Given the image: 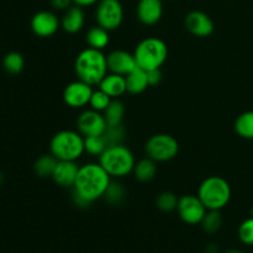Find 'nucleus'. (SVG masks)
I'll list each match as a JSON object with an SVG mask.
<instances>
[{
	"label": "nucleus",
	"instance_id": "nucleus-37",
	"mask_svg": "<svg viewBox=\"0 0 253 253\" xmlns=\"http://www.w3.org/2000/svg\"><path fill=\"white\" fill-rule=\"evenodd\" d=\"M225 253H244V252L240 251V250H229V251H226Z\"/></svg>",
	"mask_w": 253,
	"mask_h": 253
},
{
	"label": "nucleus",
	"instance_id": "nucleus-30",
	"mask_svg": "<svg viewBox=\"0 0 253 253\" xmlns=\"http://www.w3.org/2000/svg\"><path fill=\"white\" fill-rule=\"evenodd\" d=\"M84 148H85V152L88 155L99 157L108 148V145H106L103 135L88 136V137H84Z\"/></svg>",
	"mask_w": 253,
	"mask_h": 253
},
{
	"label": "nucleus",
	"instance_id": "nucleus-24",
	"mask_svg": "<svg viewBox=\"0 0 253 253\" xmlns=\"http://www.w3.org/2000/svg\"><path fill=\"white\" fill-rule=\"evenodd\" d=\"M235 131L245 140H253V111H245L237 116Z\"/></svg>",
	"mask_w": 253,
	"mask_h": 253
},
{
	"label": "nucleus",
	"instance_id": "nucleus-27",
	"mask_svg": "<svg viewBox=\"0 0 253 253\" xmlns=\"http://www.w3.org/2000/svg\"><path fill=\"white\" fill-rule=\"evenodd\" d=\"M200 225H202L203 230L207 234H216L221 229L222 225V217L221 214H220V210H208Z\"/></svg>",
	"mask_w": 253,
	"mask_h": 253
},
{
	"label": "nucleus",
	"instance_id": "nucleus-26",
	"mask_svg": "<svg viewBox=\"0 0 253 253\" xmlns=\"http://www.w3.org/2000/svg\"><path fill=\"white\" fill-rule=\"evenodd\" d=\"M2 67L11 76H16L24 71L25 59L19 52H9L2 59Z\"/></svg>",
	"mask_w": 253,
	"mask_h": 253
},
{
	"label": "nucleus",
	"instance_id": "nucleus-20",
	"mask_svg": "<svg viewBox=\"0 0 253 253\" xmlns=\"http://www.w3.org/2000/svg\"><path fill=\"white\" fill-rule=\"evenodd\" d=\"M132 172L138 182H151L156 177V173H157V162H155V161L148 157L142 158L138 162H136Z\"/></svg>",
	"mask_w": 253,
	"mask_h": 253
},
{
	"label": "nucleus",
	"instance_id": "nucleus-6",
	"mask_svg": "<svg viewBox=\"0 0 253 253\" xmlns=\"http://www.w3.org/2000/svg\"><path fill=\"white\" fill-rule=\"evenodd\" d=\"M133 56L137 67L143 71L161 69L168 58V47L166 42L158 37H147L136 46Z\"/></svg>",
	"mask_w": 253,
	"mask_h": 253
},
{
	"label": "nucleus",
	"instance_id": "nucleus-7",
	"mask_svg": "<svg viewBox=\"0 0 253 253\" xmlns=\"http://www.w3.org/2000/svg\"><path fill=\"white\" fill-rule=\"evenodd\" d=\"M146 156L157 163L168 162L177 157L179 143L177 138L168 133H156L151 136L145 145Z\"/></svg>",
	"mask_w": 253,
	"mask_h": 253
},
{
	"label": "nucleus",
	"instance_id": "nucleus-18",
	"mask_svg": "<svg viewBox=\"0 0 253 253\" xmlns=\"http://www.w3.org/2000/svg\"><path fill=\"white\" fill-rule=\"evenodd\" d=\"M99 89L105 91L111 99H119L127 91L126 89V78L115 73H108L99 83Z\"/></svg>",
	"mask_w": 253,
	"mask_h": 253
},
{
	"label": "nucleus",
	"instance_id": "nucleus-4",
	"mask_svg": "<svg viewBox=\"0 0 253 253\" xmlns=\"http://www.w3.org/2000/svg\"><path fill=\"white\" fill-rule=\"evenodd\" d=\"M231 194L229 182L219 175L205 178L198 189V197L208 210L224 209L229 204Z\"/></svg>",
	"mask_w": 253,
	"mask_h": 253
},
{
	"label": "nucleus",
	"instance_id": "nucleus-23",
	"mask_svg": "<svg viewBox=\"0 0 253 253\" xmlns=\"http://www.w3.org/2000/svg\"><path fill=\"white\" fill-rule=\"evenodd\" d=\"M103 115L108 126L120 125V124H123L124 116H125V105L119 99H113L103 113Z\"/></svg>",
	"mask_w": 253,
	"mask_h": 253
},
{
	"label": "nucleus",
	"instance_id": "nucleus-34",
	"mask_svg": "<svg viewBox=\"0 0 253 253\" xmlns=\"http://www.w3.org/2000/svg\"><path fill=\"white\" fill-rule=\"evenodd\" d=\"M51 5L54 10L66 11L72 5H74V2L73 0H51Z\"/></svg>",
	"mask_w": 253,
	"mask_h": 253
},
{
	"label": "nucleus",
	"instance_id": "nucleus-19",
	"mask_svg": "<svg viewBox=\"0 0 253 253\" xmlns=\"http://www.w3.org/2000/svg\"><path fill=\"white\" fill-rule=\"evenodd\" d=\"M126 78V89L127 93L133 94V95H138L142 94L146 89L150 86L147 78V72L143 71L142 68L137 67L133 69L130 74L125 77Z\"/></svg>",
	"mask_w": 253,
	"mask_h": 253
},
{
	"label": "nucleus",
	"instance_id": "nucleus-9",
	"mask_svg": "<svg viewBox=\"0 0 253 253\" xmlns=\"http://www.w3.org/2000/svg\"><path fill=\"white\" fill-rule=\"evenodd\" d=\"M177 211L180 220L187 225H199L208 209L198 195L187 194L179 198Z\"/></svg>",
	"mask_w": 253,
	"mask_h": 253
},
{
	"label": "nucleus",
	"instance_id": "nucleus-10",
	"mask_svg": "<svg viewBox=\"0 0 253 253\" xmlns=\"http://www.w3.org/2000/svg\"><path fill=\"white\" fill-rule=\"evenodd\" d=\"M108 124L103 113L89 109L81 113L77 119V128L78 132L82 133L84 137L88 136H101L105 132Z\"/></svg>",
	"mask_w": 253,
	"mask_h": 253
},
{
	"label": "nucleus",
	"instance_id": "nucleus-36",
	"mask_svg": "<svg viewBox=\"0 0 253 253\" xmlns=\"http://www.w3.org/2000/svg\"><path fill=\"white\" fill-rule=\"evenodd\" d=\"M99 0H73L74 5H78L81 7H86V6H91V5L98 4Z\"/></svg>",
	"mask_w": 253,
	"mask_h": 253
},
{
	"label": "nucleus",
	"instance_id": "nucleus-11",
	"mask_svg": "<svg viewBox=\"0 0 253 253\" xmlns=\"http://www.w3.org/2000/svg\"><path fill=\"white\" fill-rule=\"evenodd\" d=\"M93 86L83 81H76L69 83L63 90V100L67 106L73 109H82L89 105Z\"/></svg>",
	"mask_w": 253,
	"mask_h": 253
},
{
	"label": "nucleus",
	"instance_id": "nucleus-33",
	"mask_svg": "<svg viewBox=\"0 0 253 253\" xmlns=\"http://www.w3.org/2000/svg\"><path fill=\"white\" fill-rule=\"evenodd\" d=\"M147 78L150 86H156L158 84H161L163 79V74L161 72V69H152V71L147 72Z\"/></svg>",
	"mask_w": 253,
	"mask_h": 253
},
{
	"label": "nucleus",
	"instance_id": "nucleus-28",
	"mask_svg": "<svg viewBox=\"0 0 253 253\" xmlns=\"http://www.w3.org/2000/svg\"><path fill=\"white\" fill-rule=\"evenodd\" d=\"M103 137L105 140L108 147L109 146L121 145L126 140V128L124 127L123 124H120V125L108 126L105 132L103 133Z\"/></svg>",
	"mask_w": 253,
	"mask_h": 253
},
{
	"label": "nucleus",
	"instance_id": "nucleus-22",
	"mask_svg": "<svg viewBox=\"0 0 253 253\" xmlns=\"http://www.w3.org/2000/svg\"><path fill=\"white\" fill-rule=\"evenodd\" d=\"M126 198H127V193H126L124 185L116 180L111 179L108 189L104 193L103 199L111 207H119V205H123L125 203Z\"/></svg>",
	"mask_w": 253,
	"mask_h": 253
},
{
	"label": "nucleus",
	"instance_id": "nucleus-3",
	"mask_svg": "<svg viewBox=\"0 0 253 253\" xmlns=\"http://www.w3.org/2000/svg\"><path fill=\"white\" fill-rule=\"evenodd\" d=\"M99 163L114 179L126 177L133 170L136 165L132 151L124 143L109 146L100 156Z\"/></svg>",
	"mask_w": 253,
	"mask_h": 253
},
{
	"label": "nucleus",
	"instance_id": "nucleus-17",
	"mask_svg": "<svg viewBox=\"0 0 253 253\" xmlns=\"http://www.w3.org/2000/svg\"><path fill=\"white\" fill-rule=\"evenodd\" d=\"M85 24V14L83 7L78 5H72L69 9L63 11V16L61 19V29L67 34H78L82 31Z\"/></svg>",
	"mask_w": 253,
	"mask_h": 253
},
{
	"label": "nucleus",
	"instance_id": "nucleus-1",
	"mask_svg": "<svg viewBox=\"0 0 253 253\" xmlns=\"http://www.w3.org/2000/svg\"><path fill=\"white\" fill-rule=\"evenodd\" d=\"M111 179L113 178L101 167L100 163H86L79 168L73 185V193L93 204L103 198Z\"/></svg>",
	"mask_w": 253,
	"mask_h": 253
},
{
	"label": "nucleus",
	"instance_id": "nucleus-21",
	"mask_svg": "<svg viewBox=\"0 0 253 253\" xmlns=\"http://www.w3.org/2000/svg\"><path fill=\"white\" fill-rule=\"evenodd\" d=\"M85 41L89 47L95 49H100L103 51L105 47H108L109 42H110V35H109L108 30L103 29L101 26H94L86 32Z\"/></svg>",
	"mask_w": 253,
	"mask_h": 253
},
{
	"label": "nucleus",
	"instance_id": "nucleus-5",
	"mask_svg": "<svg viewBox=\"0 0 253 253\" xmlns=\"http://www.w3.org/2000/svg\"><path fill=\"white\" fill-rule=\"evenodd\" d=\"M49 152L58 161H78L85 152L84 136L78 131H59L51 138Z\"/></svg>",
	"mask_w": 253,
	"mask_h": 253
},
{
	"label": "nucleus",
	"instance_id": "nucleus-38",
	"mask_svg": "<svg viewBox=\"0 0 253 253\" xmlns=\"http://www.w3.org/2000/svg\"><path fill=\"white\" fill-rule=\"evenodd\" d=\"M2 182H4V174H2V173L0 172V184H1Z\"/></svg>",
	"mask_w": 253,
	"mask_h": 253
},
{
	"label": "nucleus",
	"instance_id": "nucleus-15",
	"mask_svg": "<svg viewBox=\"0 0 253 253\" xmlns=\"http://www.w3.org/2000/svg\"><path fill=\"white\" fill-rule=\"evenodd\" d=\"M136 15L141 24L146 26L156 25L163 16L162 0H138Z\"/></svg>",
	"mask_w": 253,
	"mask_h": 253
},
{
	"label": "nucleus",
	"instance_id": "nucleus-16",
	"mask_svg": "<svg viewBox=\"0 0 253 253\" xmlns=\"http://www.w3.org/2000/svg\"><path fill=\"white\" fill-rule=\"evenodd\" d=\"M79 168L81 166L77 163V161H58L51 178L59 187L73 188Z\"/></svg>",
	"mask_w": 253,
	"mask_h": 253
},
{
	"label": "nucleus",
	"instance_id": "nucleus-40",
	"mask_svg": "<svg viewBox=\"0 0 253 253\" xmlns=\"http://www.w3.org/2000/svg\"><path fill=\"white\" fill-rule=\"evenodd\" d=\"M169 1H173V0H169Z\"/></svg>",
	"mask_w": 253,
	"mask_h": 253
},
{
	"label": "nucleus",
	"instance_id": "nucleus-8",
	"mask_svg": "<svg viewBox=\"0 0 253 253\" xmlns=\"http://www.w3.org/2000/svg\"><path fill=\"white\" fill-rule=\"evenodd\" d=\"M95 20L99 26L109 32L118 30L124 21V6L120 0H99Z\"/></svg>",
	"mask_w": 253,
	"mask_h": 253
},
{
	"label": "nucleus",
	"instance_id": "nucleus-29",
	"mask_svg": "<svg viewBox=\"0 0 253 253\" xmlns=\"http://www.w3.org/2000/svg\"><path fill=\"white\" fill-rule=\"evenodd\" d=\"M179 198L172 192H162L156 199V205L162 212H172L177 210Z\"/></svg>",
	"mask_w": 253,
	"mask_h": 253
},
{
	"label": "nucleus",
	"instance_id": "nucleus-32",
	"mask_svg": "<svg viewBox=\"0 0 253 253\" xmlns=\"http://www.w3.org/2000/svg\"><path fill=\"white\" fill-rule=\"evenodd\" d=\"M239 239L246 246H253V217L245 220L239 227Z\"/></svg>",
	"mask_w": 253,
	"mask_h": 253
},
{
	"label": "nucleus",
	"instance_id": "nucleus-2",
	"mask_svg": "<svg viewBox=\"0 0 253 253\" xmlns=\"http://www.w3.org/2000/svg\"><path fill=\"white\" fill-rule=\"evenodd\" d=\"M74 71L79 81L85 82L91 86L99 85L109 72L106 54H104L100 49L91 47L83 49L77 56Z\"/></svg>",
	"mask_w": 253,
	"mask_h": 253
},
{
	"label": "nucleus",
	"instance_id": "nucleus-25",
	"mask_svg": "<svg viewBox=\"0 0 253 253\" xmlns=\"http://www.w3.org/2000/svg\"><path fill=\"white\" fill-rule=\"evenodd\" d=\"M57 163H58V160L52 153L43 155L36 160V162L34 165V170L40 178L52 177Z\"/></svg>",
	"mask_w": 253,
	"mask_h": 253
},
{
	"label": "nucleus",
	"instance_id": "nucleus-14",
	"mask_svg": "<svg viewBox=\"0 0 253 253\" xmlns=\"http://www.w3.org/2000/svg\"><path fill=\"white\" fill-rule=\"evenodd\" d=\"M108 62V69L110 73L120 74L126 77L130 74L133 69L137 68V63L133 53H130L124 49H114L106 56Z\"/></svg>",
	"mask_w": 253,
	"mask_h": 253
},
{
	"label": "nucleus",
	"instance_id": "nucleus-13",
	"mask_svg": "<svg viewBox=\"0 0 253 253\" xmlns=\"http://www.w3.org/2000/svg\"><path fill=\"white\" fill-rule=\"evenodd\" d=\"M184 25L185 29L197 37H209L215 29L211 17L199 10L188 12L184 19Z\"/></svg>",
	"mask_w": 253,
	"mask_h": 253
},
{
	"label": "nucleus",
	"instance_id": "nucleus-39",
	"mask_svg": "<svg viewBox=\"0 0 253 253\" xmlns=\"http://www.w3.org/2000/svg\"><path fill=\"white\" fill-rule=\"evenodd\" d=\"M251 217H253V207H252V209H251Z\"/></svg>",
	"mask_w": 253,
	"mask_h": 253
},
{
	"label": "nucleus",
	"instance_id": "nucleus-31",
	"mask_svg": "<svg viewBox=\"0 0 253 253\" xmlns=\"http://www.w3.org/2000/svg\"><path fill=\"white\" fill-rule=\"evenodd\" d=\"M111 100H113V99H111L105 91H103L101 89H98V90H94L93 94H91L89 106H90V109H93V110L99 111V113H104L105 109L109 106V104L111 103Z\"/></svg>",
	"mask_w": 253,
	"mask_h": 253
},
{
	"label": "nucleus",
	"instance_id": "nucleus-12",
	"mask_svg": "<svg viewBox=\"0 0 253 253\" xmlns=\"http://www.w3.org/2000/svg\"><path fill=\"white\" fill-rule=\"evenodd\" d=\"M61 27V20L53 11L42 10L36 12L31 19V30L39 37H51Z\"/></svg>",
	"mask_w": 253,
	"mask_h": 253
},
{
	"label": "nucleus",
	"instance_id": "nucleus-35",
	"mask_svg": "<svg viewBox=\"0 0 253 253\" xmlns=\"http://www.w3.org/2000/svg\"><path fill=\"white\" fill-rule=\"evenodd\" d=\"M73 204L76 205L77 208H79V209H86V208L90 207L91 203H89L88 200H85L84 198L79 197V195L74 194L73 193Z\"/></svg>",
	"mask_w": 253,
	"mask_h": 253
}]
</instances>
